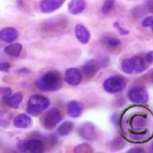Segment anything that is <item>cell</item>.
I'll use <instances>...</instances> for the list:
<instances>
[{
    "mask_svg": "<svg viewBox=\"0 0 153 153\" xmlns=\"http://www.w3.org/2000/svg\"><path fill=\"white\" fill-rule=\"evenodd\" d=\"M149 148H151V151H152V152H153V142H152V143H151V147H149Z\"/></svg>",
    "mask_w": 153,
    "mask_h": 153,
    "instance_id": "31",
    "label": "cell"
},
{
    "mask_svg": "<svg viewBox=\"0 0 153 153\" xmlns=\"http://www.w3.org/2000/svg\"><path fill=\"white\" fill-rule=\"evenodd\" d=\"M22 100H23V94L20 92H17L14 94H11L5 102L8 104V106H11L13 109H17L19 106V104L22 103Z\"/></svg>",
    "mask_w": 153,
    "mask_h": 153,
    "instance_id": "20",
    "label": "cell"
},
{
    "mask_svg": "<svg viewBox=\"0 0 153 153\" xmlns=\"http://www.w3.org/2000/svg\"><path fill=\"white\" fill-rule=\"evenodd\" d=\"M72 129H73V123L69 122V121H66V122H63L62 124L59 126L57 135L59 136H66V135H68L72 131Z\"/></svg>",
    "mask_w": 153,
    "mask_h": 153,
    "instance_id": "21",
    "label": "cell"
},
{
    "mask_svg": "<svg viewBox=\"0 0 153 153\" xmlns=\"http://www.w3.org/2000/svg\"><path fill=\"white\" fill-rule=\"evenodd\" d=\"M5 53L12 57H17L19 56V54L22 53V44L20 43H14V42H11V44H8L6 48H5Z\"/></svg>",
    "mask_w": 153,
    "mask_h": 153,
    "instance_id": "19",
    "label": "cell"
},
{
    "mask_svg": "<svg viewBox=\"0 0 153 153\" xmlns=\"http://www.w3.org/2000/svg\"><path fill=\"white\" fill-rule=\"evenodd\" d=\"M18 147L22 151L31 152V153H41L44 151V143L42 140H38V139H29V140L22 141L19 142Z\"/></svg>",
    "mask_w": 153,
    "mask_h": 153,
    "instance_id": "6",
    "label": "cell"
},
{
    "mask_svg": "<svg viewBox=\"0 0 153 153\" xmlns=\"http://www.w3.org/2000/svg\"><path fill=\"white\" fill-rule=\"evenodd\" d=\"M121 67H122V71L127 74H131L133 73V68H131V65H130V61L129 59H124L122 60L121 62Z\"/></svg>",
    "mask_w": 153,
    "mask_h": 153,
    "instance_id": "22",
    "label": "cell"
},
{
    "mask_svg": "<svg viewBox=\"0 0 153 153\" xmlns=\"http://www.w3.org/2000/svg\"><path fill=\"white\" fill-rule=\"evenodd\" d=\"M133 73H142L146 69V62L141 56H133L129 59Z\"/></svg>",
    "mask_w": 153,
    "mask_h": 153,
    "instance_id": "16",
    "label": "cell"
},
{
    "mask_svg": "<svg viewBox=\"0 0 153 153\" xmlns=\"http://www.w3.org/2000/svg\"><path fill=\"white\" fill-rule=\"evenodd\" d=\"M129 152H143V149L142 148H131V149H129Z\"/></svg>",
    "mask_w": 153,
    "mask_h": 153,
    "instance_id": "30",
    "label": "cell"
},
{
    "mask_svg": "<svg viewBox=\"0 0 153 153\" xmlns=\"http://www.w3.org/2000/svg\"><path fill=\"white\" fill-rule=\"evenodd\" d=\"M79 135L87 140V141H92L96 139L97 136V133H96V128L92 123H82L80 127H79Z\"/></svg>",
    "mask_w": 153,
    "mask_h": 153,
    "instance_id": "8",
    "label": "cell"
},
{
    "mask_svg": "<svg viewBox=\"0 0 153 153\" xmlns=\"http://www.w3.org/2000/svg\"><path fill=\"white\" fill-rule=\"evenodd\" d=\"M147 78H148V80L153 84V69H151L149 72H148V74H147Z\"/></svg>",
    "mask_w": 153,
    "mask_h": 153,
    "instance_id": "29",
    "label": "cell"
},
{
    "mask_svg": "<svg viewBox=\"0 0 153 153\" xmlns=\"http://www.w3.org/2000/svg\"><path fill=\"white\" fill-rule=\"evenodd\" d=\"M86 7L85 0H71L68 2V12L72 14H80Z\"/></svg>",
    "mask_w": 153,
    "mask_h": 153,
    "instance_id": "15",
    "label": "cell"
},
{
    "mask_svg": "<svg viewBox=\"0 0 153 153\" xmlns=\"http://www.w3.org/2000/svg\"><path fill=\"white\" fill-rule=\"evenodd\" d=\"M84 111V106L80 102H76V100H71L67 103V112L69 116L74 117V118H78L81 116Z\"/></svg>",
    "mask_w": 153,
    "mask_h": 153,
    "instance_id": "12",
    "label": "cell"
},
{
    "mask_svg": "<svg viewBox=\"0 0 153 153\" xmlns=\"http://www.w3.org/2000/svg\"><path fill=\"white\" fill-rule=\"evenodd\" d=\"M149 27H152V31H153V22H152V24H151V26Z\"/></svg>",
    "mask_w": 153,
    "mask_h": 153,
    "instance_id": "32",
    "label": "cell"
},
{
    "mask_svg": "<svg viewBox=\"0 0 153 153\" xmlns=\"http://www.w3.org/2000/svg\"><path fill=\"white\" fill-rule=\"evenodd\" d=\"M100 62L98 61V60H90V61H87L84 66H82V72H84V74L86 75V76H92V75H94L97 72H98V69L100 68Z\"/></svg>",
    "mask_w": 153,
    "mask_h": 153,
    "instance_id": "13",
    "label": "cell"
},
{
    "mask_svg": "<svg viewBox=\"0 0 153 153\" xmlns=\"http://www.w3.org/2000/svg\"><path fill=\"white\" fill-rule=\"evenodd\" d=\"M81 79H82V74L78 68H68L65 72V81L68 85L76 86L81 82Z\"/></svg>",
    "mask_w": 153,
    "mask_h": 153,
    "instance_id": "7",
    "label": "cell"
},
{
    "mask_svg": "<svg viewBox=\"0 0 153 153\" xmlns=\"http://www.w3.org/2000/svg\"><path fill=\"white\" fill-rule=\"evenodd\" d=\"M63 2L65 0H42L39 4V8L43 13H50L60 8Z\"/></svg>",
    "mask_w": 153,
    "mask_h": 153,
    "instance_id": "9",
    "label": "cell"
},
{
    "mask_svg": "<svg viewBox=\"0 0 153 153\" xmlns=\"http://www.w3.org/2000/svg\"><path fill=\"white\" fill-rule=\"evenodd\" d=\"M32 124V120L26 114H19L13 118V126L19 129H26Z\"/></svg>",
    "mask_w": 153,
    "mask_h": 153,
    "instance_id": "11",
    "label": "cell"
},
{
    "mask_svg": "<svg viewBox=\"0 0 153 153\" xmlns=\"http://www.w3.org/2000/svg\"><path fill=\"white\" fill-rule=\"evenodd\" d=\"M128 99L131 103H136V104H143L148 100V92L143 86L136 85L134 87H131L128 93H127Z\"/></svg>",
    "mask_w": 153,
    "mask_h": 153,
    "instance_id": "4",
    "label": "cell"
},
{
    "mask_svg": "<svg viewBox=\"0 0 153 153\" xmlns=\"http://www.w3.org/2000/svg\"><path fill=\"white\" fill-rule=\"evenodd\" d=\"M102 42L105 47H108L109 49H118L121 48L122 43L120 41V38L115 37V36H104L102 38Z\"/></svg>",
    "mask_w": 153,
    "mask_h": 153,
    "instance_id": "18",
    "label": "cell"
},
{
    "mask_svg": "<svg viewBox=\"0 0 153 153\" xmlns=\"http://www.w3.org/2000/svg\"><path fill=\"white\" fill-rule=\"evenodd\" d=\"M146 7H147V10H148L149 12L153 13V0H147V2H146Z\"/></svg>",
    "mask_w": 153,
    "mask_h": 153,
    "instance_id": "28",
    "label": "cell"
},
{
    "mask_svg": "<svg viewBox=\"0 0 153 153\" xmlns=\"http://www.w3.org/2000/svg\"><path fill=\"white\" fill-rule=\"evenodd\" d=\"M11 65L8 62H0V71H4V72H7L10 69Z\"/></svg>",
    "mask_w": 153,
    "mask_h": 153,
    "instance_id": "26",
    "label": "cell"
},
{
    "mask_svg": "<svg viewBox=\"0 0 153 153\" xmlns=\"http://www.w3.org/2000/svg\"><path fill=\"white\" fill-rule=\"evenodd\" d=\"M36 86L45 92H50V91H56L60 90L62 86V80H61V75L59 72L56 71H49L47 73H44L37 81H36Z\"/></svg>",
    "mask_w": 153,
    "mask_h": 153,
    "instance_id": "1",
    "label": "cell"
},
{
    "mask_svg": "<svg viewBox=\"0 0 153 153\" xmlns=\"http://www.w3.org/2000/svg\"><path fill=\"white\" fill-rule=\"evenodd\" d=\"M11 94H12L11 88H8V87H6V88H0V96L4 98V100H6Z\"/></svg>",
    "mask_w": 153,
    "mask_h": 153,
    "instance_id": "24",
    "label": "cell"
},
{
    "mask_svg": "<svg viewBox=\"0 0 153 153\" xmlns=\"http://www.w3.org/2000/svg\"><path fill=\"white\" fill-rule=\"evenodd\" d=\"M147 123H148V121L145 115H137L131 118V126H133L134 130H136V131L143 130L145 127L147 126Z\"/></svg>",
    "mask_w": 153,
    "mask_h": 153,
    "instance_id": "17",
    "label": "cell"
},
{
    "mask_svg": "<svg viewBox=\"0 0 153 153\" xmlns=\"http://www.w3.org/2000/svg\"><path fill=\"white\" fill-rule=\"evenodd\" d=\"M115 6V0H105L103 6H102V11L103 13H109Z\"/></svg>",
    "mask_w": 153,
    "mask_h": 153,
    "instance_id": "23",
    "label": "cell"
},
{
    "mask_svg": "<svg viewBox=\"0 0 153 153\" xmlns=\"http://www.w3.org/2000/svg\"><path fill=\"white\" fill-rule=\"evenodd\" d=\"M114 26H115V27H117V30H118L122 35H127V33H128V30H123V27L120 25V23H118V22H115V23H114Z\"/></svg>",
    "mask_w": 153,
    "mask_h": 153,
    "instance_id": "25",
    "label": "cell"
},
{
    "mask_svg": "<svg viewBox=\"0 0 153 153\" xmlns=\"http://www.w3.org/2000/svg\"><path fill=\"white\" fill-rule=\"evenodd\" d=\"M74 35L76 37V39L82 43V44H86L90 42V38H91V33L88 31V29L82 25V24H78L75 27H74Z\"/></svg>",
    "mask_w": 153,
    "mask_h": 153,
    "instance_id": "10",
    "label": "cell"
},
{
    "mask_svg": "<svg viewBox=\"0 0 153 153\" xmlns=\"http://www.w3.org/2000/svg\"><path fill=\"white\" fill-rule=\"evenodd\" d=\"M145 61H147V62H149V63L153 62V50L148 51V53L145 55Z\"/></svg>",
    "mask_w": 153,
    "mask_h": 153,
    "instance_id": "27",
    "label": "cell"
},
{
    "mask_svg": "<svg viewBox=\"0 0 153 153\" xmlns=\"http://www.w3.org/2000/svg\"><path fill=\"white\" fill-rule=\"evenodd\" d=\"M61 120H62V114H61V111L59 110V109H56V108H53V109H50L45 115H44V117H43V120H42V123H43V127L45 128V129H53V128H55L60 122H61Z\"/></svg>",
    "mask_w": 153,
    "mask_h": 153,
    "instance_id": "5",
    "label": "cell"
},
{
    "mask_svg": "<svg viewBox=\"0 0 153 153\" xmlns=\"http://www.w3.org/2000/svg\"><path fill=\"white\" fill-rule=\"evenodd\" d=\"M50 105V100L41 94H32L29 100H27V105H26V111L30 115L33 116H38L39 114H42L43 111H45Z\"/></svg>",
    "mask_w": 153,
    "mask_h": 153,
    "instance_id": "2",
    "label": "cell"
},
{
    "mask_svg": "<svg viewBox=\"0 0 153 153\" xmlns=\"http://www.w3.org/2000/svg\"><path fill=\"white\" fill-rule=\"evenodd\" d=\"M127 85V80L124 76L116 74V75H111L108 79H105V81L103 82V87L108 93H118L121 91L124 90Z\"/></svg>",
    "mask_w": 153,
    "mask_h": 153,
    "instance_id": "3",
    "label": "cell"
},
{
    "mask_svg": "<svg viewBox=\"0 0 153 153\" xmlns=\"http://www.w3.org/2000/svg\"><path fill=\"white\" fill-rule=\"evenodd\" d=\"M18 37V32L14 27H5L0 31V39L7 43L14 42L16 38Z\"/></svg>",
    "mask_w": 153,
    "mask_h": 153,
    "instance_id": "14",
    "label": "cell"
}]
</instances>
